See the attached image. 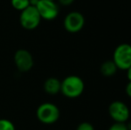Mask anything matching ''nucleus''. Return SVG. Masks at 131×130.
Returning <instances> with one entry per match:
<instances>
[{
  "label": "nucleus",
  "mask_w": 131,
  "mask_h": 130,
  "mask_svg": "<svg viewBox=\"0 0 131 130\" xmlns=\"http://www.w3.org/2000/svg\"><path fill=\"white\" fill-rule=\"evenodd\" d=\"M127 127H128V130H131V122H129L128 124H126Z\"/></svg>",
  "instance_id": "obj_19"
},
{
  "label": "nucleus",
  "mask_w": 131,
  "mask_h": 130,
  "mask_svg": "<svg viewBox=\"0 0 131 130\" xmlns=\"http://www.w3.org/2000/svg\"><path fill=\"white\" fill-rule=\"evenodd\" d=\"M15 66L20 72H28L33 68L34 59L29 51L26 49H19L14 56Z\"/></svg>",
  "instance_id": "obj_8"
},
{
  "label": "nucleus",
  "mask_w": 131,
  "mask_h": 130,
  "mask_svg": "<svg viewBox=\"0 0 131 130\" xmlns=\"http://www.w3.org/2000/svg\"><path fill=\"white\" fill-rule=\"evenodd\" d=\"M38 120L45 125H52L58 121L60 110L52 102H43L38 107L36 111Z\"/></svg>",
  "instance_id": "obj_2"
},
{
  "label": "nucleus",
  "mask_w": 131,
  "mask_h": 130,
  "mask_svg": "<svg viewBox=\"0 0 131 130\" xmlns=\"http://www.w3.org/2000/svg\"><path fill=\"white\" fill-rule=\"evenodd\" d=\"M125 90H126V94H127V96H128L129 98H131V81H128V83L127 84L126 88H125Z\"/></svg>",
  "instance_id": "obj_15"
},
{
  "label": "nucleus",
  "mask_w": 131,
  "mask_h": 130,
  "mask_svg": "<svg viewBox=\"0 0 131 130\" xmlns=\"http://www.w3.org/2000/svg\"><path fill=\"white\" fill-rule=\"evenodd\" d=\"M58 1L62 5H71L75 0H58Z\"/></svg>",
  "instance_id": "obj_16"
},
{
  "label": "nucleus",
  "mask_w": 131,
  "mask_h": 130,
  "mask_svg": "<svg viewBox=\"0 0 131 130\" xmlns=\"http://www.w3.org/2000/svg\"><path fill=\"white\" fill-rule=\"evenodd\" d=\"M85 17L81 13L73 11L65 16L63 20V27L70 33H78L84 28Z\"/></svg>",
  "instance_id": "obj_6"
},
{
  "label": "nucleus",
  "mask_w": 131,
  "mask_h": 130,
  "mask_svg": "<svg viewBox=\"0 0 131 130\" xmlns=\"http://www.w3.org/2000/svg\"><path fill=\"white\" fill-rule=\"evenodd\" d=\"M36 7L42 20L53 21L59 14V7L53 0H39Z\"/></svg>",
  "instance_id": "obj_7"
},
{
  "label": "nucleus",
  "mask_w": 131,
  "mask_h": 130,
  "mask_svg": "<svg viewBox=\"0 0 131 130\" xmlns=\"http://www.w3.org/2000/svg\"><path fill=\"white\" fill-rule=\"evenodd\" d=\"M0 130H16L15 126L7 119H0Z\"/></svg>",
  "instance_id": "obj_12"
},
{
  "label": "nucleus",
  "mask_w": 131,
  "mask_h": 130,
  "mask_svg": "<svg viewBox=\"0 0 131 130\" xmlns=\"http://www.w3.org/2000/svg\"><path fill=\"white\" fill-rule=\"evenodd\" d=\"M38 1H39V0H29V5H32V6H36V5H38Z\"/></svg>",
  "instance_id": "obj_18"
},
{
  "label": "nucleus",
  "mask_w": 131,
  "mask_h": 130,
  "mask_svg": "<svg viewBox=\"0 0 131 130\" xmlns=\"http://www.w3.org/2000/svg\"><path fill=\"white\" fill-rule=\"evenodd\" d=\"M108 112L111 119L118 123H126L130 116L128 105L121 101H114L109 105Z\"/></svg>",
  "instance_id": "obj_5"
},
{
  "label": "nucleus",
  "mask_w": 131,
  "mask_h": 130,
  "mask_svg": "<svg viewBox=\"0 0 131 130\" xmlns=\"http://www.w3.org/2000/svg\"><path fill=\"white\" fill-rule=\"evenodd\" d=\"M85 83L83 79L76 75H70L61 81V93L67 98H78L83 94Z\"/></svg>",
  "instance_id": "obj_1"
},
{
  "label": "nucleus",
  "mask_w": 131,
  "mask_h": 130,
  "mask_svg": "<svg viewBox=\"0 0 131 130\" xmlns=\"http://www.w3.org/2000/svg\"><path fill=\"white\" fill-rule=\"evenodd\" d=\"M53 1H54V0H53Z\"/></svg>",
  "instance_id": "obj_20"
},
{
  "label": "nucleus",
  "mask_w": 131,
  "mask_h": 130,
  "mask_svg": "<svg viewBox=\"0 0 131 130\" xmlns=\"http://www.w3.org/2000/svg\"><path fill=\"white\" fill-rule=\"evenodd\" d=\"M108 130H128L126 123H118L115 122L114 124H112Z\"/></svg>",
  "instance_id": "obj_14"
},
{
  "label": "nucleus",
  "mask_w": 131,
  "mask_h": 130,
  "mask_svg": "<svg viewBox=\"0 0 131 130\" xmlns=\"http://www.w3.org/2000/svg\"><path fill=\"white\" fill-rule=\"evenodd\" d=\"M112 61L118 69L127 70L131 66V45L122 43L118 45L113 52Z\"/></svg>",
  "instance_id": "obj_3"
},
{
  "label": "nucleus",
  "mask_w": 131,
  "mask_h": 130,
  "mask_svg": "<svg viewBox=\"0 0 131 130\" xmlns=\"http://www.w3.org/2000/svg\"><path fill=\"white\" fill-rule=\"evenodd\" d=\"M11 5L13 8L17 11H23L28 6H29V0H11Z\"/></svg>",
  "instance_id": "obj_11"
},
{
  "label": "nucleus",
  "mask_w": 131,
  "mask_h": 130,
  "mask_svg": "<svg viewBox=\"0 0 131 130\" xmlns=\"http://www.w3.org/2000/svg\"><path fill=\"white\" fill-rule=\"evenodd\" d=\"M127 78H128V81H131V66L127 69Z\"/></svg>",
  "instance_id": "obj_17"
},
{
  "label": "nucleus",
  "mask_w": 131,
  "mask_h": 130,
  "mask_svg": "<svg viewBox=\"0 0 131 130\" xmlns=\"http://www.w3.org/2000/svg\"><path fill=\"white\" fill-rule=\"evenodd\" d=\"M44 90L47 94L55 96L61 92V81L57 78H48L44 83Z\"/></svg>",
  "instance_id": "obj_9"
},
{
  "label": "nucleus",
  "mask_w": 131,
  "mask_h": 130,
  "mask_svg": "<svg viewBox=\"0 0 131 130\" xmlns=\"http://www.w3.org/2000/svg\"><path fill=\"white\" fill-rule=\"evenodd\" d=\"M118 70V68L112 60L110 61H105L102 63L100 67V71L103 76L104 77H112L116 74Z\"/></svg>",
  "instance_id": "obj_10"
},
{
  "label": "nucleus",
  "mask_w": 131,
  "mask_h": 130,
  "mask_svg": "<svg viewBox=\"0 0 131 130\" xmlns=\"http://www.w3.org/2000/svg\"><path fill=\"white\" fill-rule=\"evenodd\" d=\"M41 20L37 7L32 5H29L26 9L21 11L19 18L21 26L27 30H33L38 28Z\"/></svg>",
  "instance_id": "obj_4"
},
{
  "label": "nucleus",
  "mask_w": 131,
  "mask_h": 130,
  "mask_svg": "<svg viewBox=\"0 0 131 130\" xmlns=\"http://www.w3.org/2000/svg\"><path fill=\"white\" fill-rule=\"evenodd\" d=\"M76 130H95V127L89 122H81L80 124L77 127Z\"/></svg>",
  "instance_id": "obj_13"
}]
</instances>
